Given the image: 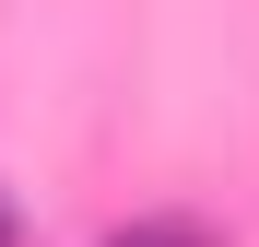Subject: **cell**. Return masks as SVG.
I'll use <instances>...</instances> for the list:
<instances>
[{
	"label": "cell",
	"mask_w": 259,
	"mask_h": 247,
	"mask_svg": "<svg viewBox=\"0 0 259 247\" xmlns=\"http://www.w3.org/2000/svg\"><path fill=\"white\" fill-rule=\"evenodd\" d=\"M106 247H212V235H200L189 212H142V224H118Z\"/></svg>",
	"instance_id": "6da1fadb"
},
{
	"label": "cell",
	"mask_w": 259,
	"mask_h": 247,
	"mask_svg": "<svg viewBox=\"0 0 259 247\" xmlns=\"http://www.w3.org/2000/svg\"><path fill=\"white\" fill-rule=\"evenodd\" d=\"M0 247H12V200H0Z\"/></svg>",
	"instance_id": "7a4b0ae2"
}]
</instances>
